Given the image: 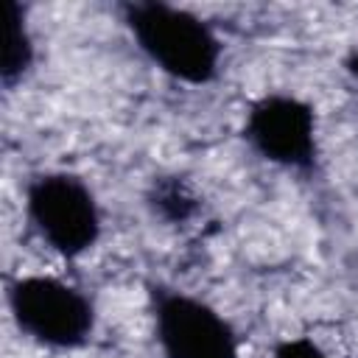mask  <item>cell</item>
I'll return each mask as SVG.
<instances>
[{
	"label": "cell",
	"mask_w": 358,
	"mask_h": 358,
	"mask_svg": "<svg viewBox=\"0 0 358 358\" xmlns=\"http://www.w3.org/2000/svg\"><path fill=\"white\" fill-rule=\"evenodd\" d=\"M145 294L162 358H238V333L213 305L159 280Z\"/></svg>",
	"instance_id": "cell-4"
},
{
	"label": "cell",
	"mask_w": 358,
	"mask_h": 358,
	"mask_svg": "<svg viewBox=\"0 0 358 358\" xmlns=\"http://www.w3.org/2000/svg\"><path fill=\"white\" fill-rule=\"evenodd\" d=\"M344 70H347V76H350V78H355V81H358V48H352V50L344 56Z\"/></svg>",
	"instance_id": "cell-9"
},
{
	"label": "cell",
	"mask_w": 358,
	"mask_h": 358,
	"mask_svg": "<svg viewBox=\"0 0 358 358\" xmlns=\"http://www.w3.org/2000/svg\"><path fill=\"white\" fill-rule=\"evenodd\" d=\"M6 302L14 327L39 347L48 350H81L95 333V305L92 299L48 274H28L8 280Z\"/></svg>",
	"instance_id": "cell-3"
},
{
	"label": "cell",
	"mask_w": 358,
	"mask_h": 358,
	"mask_svg": "<svg viewBox=\"0 0 358 358\" xmlns=\"http://www.w3.org/2000/svg\"><path fill=\"white\" fill-rule=\"evenodd\" d=\"M117 14L137 50L173 81L204 87L218 78L224 45L199 14L162 0H126Z\"/></svg>",
	"instance_id": "cell-1"
},
{
	"label": "cell",
	"mask_w": 358,
	"mask_h": 358,
	"mask_svg": "<svg viewBox=\"0 0 358 358\" xmlns=\"http://www.w3.org/2000/svg\"><path fill=\"white\" fill-rule=\"evenodd\" d=\"M145 207L148 213L162 221L165 227H185L196 218L201 201L179 173H159L145 187Z\"/></svg>",
	"instance_id": "cell-7"
},
{
	"label": "cell",
	"mask_w": 358,
	"mask_h": 358,
	"mask_svg": "<svg viewBox=\"0 0 358 358\" xmlns=\"http://www.w3.org/2000/svg\"><path fill=\"white\" fill-rule=\"evenodd\" d=\"M3 20H6V45H3V62H0V84L6 92H11L34 70L36 48L28 28L25 6H20L17 0H3Z\"/></svg>",
	"instance_id": "cell-6"
},
{
	"label": "cell",
	"mask_w": 358,
	"mask_h": 358,
	"mask_svg": "<svg viewBox=\"0 0 358 358\" xmlns=\"http://www.w3.org/2000/svg\"><path fill=\"white\" fill-rule=\"evenodd\" d=\"M25 218L42 243L76 260L101 241V207L92 187L70 171H39L25 182Z\"/></svg>",
	"instance_id": "cell-2"
},
{
	"label": "cell",
	"mask_w": 358,
	"mask_h": 358,
	"mask_svg": "<svg viewBox=\"0 0 358 358\" xmlns=\"http://www.w3.org/2000/svg\"><path fill=\"white\" fill-rule=\"evenodd\" d=\"M271 358H330L313 338L296 336V338H282L274 344Z\"/></svg>",
	"instance_id": "cell-8"
},
{
	"label": "cell",
	"mask_w": 358,
	"mask_h": 358,
	"mask_svg": "<svg viewBox=\"0 0 358 358\" xmlns=\"http://www.w3.org/2000/svg\"><path fill=\"white\" fill-rule=\"evenodd\" d=\"M246 145L266 162L296 173H313L319 165L316 109L288 92H266L249 103L243 117Z\"/></svg>",
	"instance_id": "cell-5"
}]
</instances>
